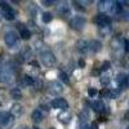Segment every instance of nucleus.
<instances>
[{
	"label": "nucleus",
	"instance_id": "nucleus-25",
	"mask_svg": "<svg viewBox=\"0 0 129 129\" xmlns=\"http://www.w3.org/2000/svg\"><path fill=\"white\" fill-rule=\"evenodd\" d=\"M110 66H111L110 62H109V61H105V62L102 63V66H101V70H100V71H107V70L110 69Z\"/></svg>",
	"mask_w": 129,
	"mask_h": 129
},
{
	"label": "nucleus",
	"instance_id": "nucleus-12",
	"mask_svg": "<svg viewBox=\"0 0 129 129\" xmlns=\"http://www.w3.org/2000/svg\"><path fill=\"white\" fill-rule=\"evenodd\" d=\"M76 49L80 52V53H85L88 49H89V43L87 40H79L76 43Z\"/></svg>",
	"mask_w": 129,
	"mask_h": 129
},
{
	"label": "nucleus",
	"instance_id": "nucleus-6",
	"mask_svg": "<svg viewBox=\"0 0 129 129\" xmlns=\"http://www.w3.org/2000/svg\"><path fill=\"white\" fill-rule=\"evenodd\" d=\"M94 22L98 25L100 27L110 26V23H111V18L107 16V14H105V13H100V14H97V16H95Z\"/></svg>",
	"mask_w": 129,
	"mask_h": 129
},
{
	"label": "nucleus",
	"instance_id": "nucleus-4",
	"mask_svg": "<svg viewBox=\"0 0 129 129\" xmlns=\"http://www.w3.org/2000/svg\"><path fill=\"white\" fill-rule=\"evenodd\" d=\"M13 120L14 117L12 116L10 112H7V111H0V126L3 128H8L13 124Z\"/></svg>",
	"mask_w": 129,
	"mask_h": 129
},
{
	"label": "nucleus",
	"instance_id": "nucleus-19",
	"mask_svg": "<svg viewBox=\"0 0 129 129\" xmlns=\"http://www.w3.org/2000/svg\"><path fill=\"white\" fill-rule=\"evenodd\" d=\"M10 97L13 100H19V98H22V92H21L19 88H13L10 90Z\"/></svg>",
	"mask_w": 129,
	"mask_h": 129
},
{
	"label": "nucleus",
	"instance_id": "nucleus-22",
	"mask_svg": "<svg viewBox=\"0 0 129 129\" xmlns=\"http://www.w3.org/2000/svg\"><path fill=\"white\" fill-rule=\"evenodd\" d=\"M111 3H112V2H100V3H98V4H100L98 7H100V9H101V10L111 9V5H110Z\"/></svg>",
	"mask_w": 129,
	"mask_h": 129
},
{
	"label": "nucleus",
	"instance_id": "nucleus-29",
	"mask_svg": "<svg viewBox=\"0 0 129 129\" xmlns=\"http://www.w3.org/2000/svg\"><path fill=\"white\" fill-rule=\"evenodd\" d=\"M30 64L31 66H35V67H39V63L36 61H30Z\"/></svg>",
	"mask_w": 129,
	"mask_h": 129
},
{
	"label": "nucleus",
	"instance_id": "nucleus-11",
	"mask_svg": "<svg viewBox=\"0 0 129 129\" xmlns=\"http://www.w3.org/2000/svg\"><path fill=\"white\" fill-rule=\"evenodd\" d=\"M19 26V36L23 40H28L31 38V31L28 28H26L23 25H18Z\"/></svg>",
	"mask_w": 129,
	"mask_h": 129
},
{
	"label": "nucleus",
	"instance_id": "nucleus-9",
	"mask_svg": "<svg viewBox=\"0 0 129 129\" xmlns=\"http://www.w3.org/2000/svg\"><path fill=\"white\" fill-rule=\"evenodd\" d=\"M10 78H12V75H10V72L3 66L0 67V83H8L10 80Z\"/></svg>",
	"mask_w": 129,
	"mask_h": 129
},
{
	"label": "nucleus",
	"instance_id": "nucleus-13",
	"mask_svg": "<svg viewBox=\"0 0 129 129\" xmlns=\"http://www.w3.org/2000/svg\"><path fill=\"white\" fill-rule=\"evenodd\" d=\"M22 112H23V107L21 106L19 103H14V105L12 106V110H10V114H12V116L19 117L21 115H22Z\"/></svg>",
	"mask_w": 129,
	"mask_h": 129
},
{
	"label": "nucleus",
	"instance_id": "nucleus-3",
	"mask_svg": "<svg viewBox=\"0 0 129 129\" xmlns=\"http://www.w3.org/2000/svg\"><path fill=\"white\" fill-rule=\"evenodd\" d=\"M0 8H2V14L5 19L8 21H13L16 18V12L14 9H12V7L8 5V3L5 2H0Z\"/></svg>",
	"mask_w": 129,
	"mask_h": 129
},
{
	"label": "nucleus",
	"instance_id": "nucleus-35",
	"mask_svg": "<svg viewBox=\"0 0 129 129\" xmlns=\"http://www.w3.org/2000/svg\"><path fill=\"white\" fill-rule=\"evenodd\" d=\"M125 117H126V120H129V114H126V115H125Z\"/></svg>",
	"mask_w": 129,
	"mask_h": 129
},
{
	"label": "nucleus",
	"instance_id": "nucleus-37",
	"mask_svg": "<svg viewBox=\"0 0 129 129\" xmlns=\"http://www.w3.org/2000/svg\"><path fill=\"white\" fill-rule=\"evenodd\" d=\"M126 129H129V126H128V128H126Z\"/></svg>",
	"mask_w": 129,
	"mask_h": 129
},
{
	"label": "nucleus",
	"instance_id": "nucleus-17",
	"mask_svg": "<svg viewBox=\"0 0 129 129\" xmlns=\"http://www.w3.org/2000/svg\"><path fill=\"white\" fill-rule=\"evenodd\" d=\"M89 49H90L92 52H94V53L100 52V50L102 49V43L98 41V40H93L90 44H89Z\"/></svg>",
	"mask_w": 129,
	"mask_h": 129
},
{
	"label": "nucleus",
	"instance_id": "nucleus-32",
	"mask_svg": "<svg viewBox=\"0 0 129 129\" xmlns=\"http://www.w3.org/2000/svg\"><path fill=\"white\" fill-rule=\"evenodd\" d=\"M4 103V101H3V95H0V106H2Z\"/></svg>",
	"mask_w": 129,
	"mask_h": 129
},
{
	"label": "nucleus",
	"instance_id": "nucleus-38",
	"mask_svg": "<svg viewBox=\"0 0 129 129\" xmlns=\"http://www.w3.org/2000/svg\"><path fill=\"white\" fill-rule=\"evenodd\" d=\"M52 129H54V128H52Z\"/></svg>",
	"mask_w": 129,
	"mask_h": 129
},
{
	"label": "nucleus",
	"instance_id": "nucleus-33",
	"mask_svg": "<svg viewBox=\"0 0 129 129\" xmlns=\"http://www.w3.org/2000/svg\"><path fill=\"white\" fill-rule=\"evenodd\" d=\"M81 129H89V126H88V125H84V126H83Z\"/></svg>",
	"mask_w": 129,
	"mask_h": 129
},
{
	"label": "nucleus",
	"instance_id": "nucleus-8",
	"mask_svg": "<svg viewBox=\"0 0 129 129\" xmlns=\"http://www.w3.org/2000/svg\"><path fill=\"white\" fill-rule=\"evenodd\" d=\"M48 90L50 94L53 95H57V94H61L63 92V85L58 81H50L49 85H48Z\"/></svg>",
	"mask_w": 129,
	"mask_h": 129
},
{
	"label": "nucleus",
	"instance_id": "nucleus-16",
	"mask_svg": "<svg viewBox=\"0 0 129 129\" xmlns=\"http://www.w3.org/2000/svg\"><path fill=\"white\" fill-rule=\"evenodd\" d=\"M116 84L119 85V87H126L128 85V78L124 74H119L116 76Z\"/></svg>",
	"mask_w": 129,
	"mask_h": 129
},
{
	"label": "nucleus",
	"instance_id": "nucleus-2",
	"mask_svg": "<svg viewBox=\"0 0 129 129\" xmlns=\"http://www.w3.org/2000/svg\"><path fill=\"white\" fill-rule=\"evenodd\" d=\"M40 59L43 62V64L47 67H50L53 66V64L56 63V56H54V53L50 52V50H44V52H41L40 53Z\"/></svg>",
	"mask_w": 129,
	"mask_h": 129
},
{
	"label": "nucleus",
	"instance_id": "nucleus-36",
	"mask_svg": "<svg viewBox=\"0 0 129 129\" xmlns=\"http://www.w3.org/2000/svg\"><path fill=\"white\" fill-rule=\"evenodd\" d=\"M2 17H3V14H2V12H0V21H2Z\"/></svg>",
	"mask_w": 129,
	"mask_h": 129
},
{
	"label": "nucleus",
	"instance_id": "nucleus-30",
	"mask_svg": "<svg viewBox=\"0 0 129 129\" xmlns=\"http://www.w3.org/2000/svg\"><path fill=\"white\" fill-rule=\"evenodd\" d=\"M79 66H80V67H84V66H85V61H84V59H80V61H79Z\"/></svg>",
	"mask_w": 129,
	"mask_h": 129
},
{
	"label": "nucleus",
	"instance_id": "nucleus-15",
	"mask_svg": "<svg viewBox=\"0 0 129 129\" xmlns=\"http://www.w3.org/2000/svg\"><path fill=\"white\" fill-rule=\"evenodd\" d=\"M31 119H32V121L36 123V124L41 123V121H43V114H41V111H40V110L32 111V114H31Z\"/></svg>",
	"mask_w": 129,
	"mask_h": 129
},
{
	"label": "nucleus",
	"instance_id": "nucleus-34",
	"mask_svg": "<svg viewBox=\"0 0 129 129\" xmlns=\"http://www.w3.org/2000/svg\"><path fill=\"white\" fill-rule=\"evenodd\" d=\"M19 129H30V128H27V126H21Z\"/></svg>",
	"mask_w": 129,
	"mask_h": 129
},
{
	"label": "nucleus",
	"instance_id": "nucleus-26",
	"mask_svg": "<svg viewBox=\"0 0 129 129\" xmlns=\"http://www.w3.org/2000/svg\"><path fill=\"white\" fill-rule=\"evenodd\" d=\"M117 94H119V90H109L107 97H109V98H116Z\"/></svg>",
	"mask_w": 129,
	"mask_h": 129
},
{
	"label": "nucleus",
	"instance_id": "nucleus-5",
	"mask_svg": "<svg viewBox=\"0 0 129 129\" xmlns=\"http://www.w3.org/2000/svg\"><path fill=\"white\" fill-rule=\"evenodd\" d=\"M85 23H87V19H85L84 17L81 16H76V17H74L71 19V22H70V26L74 28V30H83Z\"/></svg>",
	"mask_w": 129,
	"mask_h": 129
},
{
	"label": "nucleus",
	"instance_id": "nucleus-27",
	"mask_svg": "<svg viewBox=\"0 0 129 129\" xmlns=\"http://www.w3.org/2000/svg\"><path fill=\"white\" fill-rule=\"evenodd\" d=\"M97 93H98V90H97L95 88H89V89H88V94H89V97H95Z\"/></svg>",
	"mask_w": 129,
	"mask_h": 129
},
{
	"label": "nucleus",
	"instance_id": "nucleus-28",
	"mask_svg": "<svg viewBox=\"0 0 129 129\" xmlns=\"http://www.w3.org/2000/svg\"><path fill=\"white\" fill-rule=\"evenodd\" d=\"M41 4L44 5V7H50V5L54 4V2H53V0H43Z\"/></svg>",
	"mask_w": 129,
	"mask_h": 129
},
{
	"label": "nucleus",
	"instance_id": "nucleus-23",
	"mask_svg": "<svg viewBox=\"0 0 129 129\" xmlns=\"http://www.w3.org/2000/svg\"><path fill=\"white\" fill-rule=\"evenodd\" d=\"M110 76H109V75H103V76L101 78V84L102 85H109L110 84Z\"/></svg>",
	"mask_w": 129,
	"mask_h": 129
},
{
	"label": "nucleus",
	"instance_id": "nucleus-31",
	"mask_svg": "<svg viewBox=\"0 0 129 129\" xmlns=\"http://www.w3.org/2000/svg\"><path fill=\"white\" fill-rule=\"evenodd\" d=\"M89 129H98V126H97V124H95V123H93V124L90 125V128H89Z\"/></svg>",
	"mask_w": 129,
	"mask_h": 129
},
{
	"label": "nucleus",
	"instance_id": "nucleus-18",
	"mask_svg": "<svg viewBox=\"0 0 129 129\" xmlns=\"http://www.w3.org/2000/svg\"><path fill=\"white\" fill-rule=\"evenodd\" d=\"M92 107L94 109V111H97V112H102V111H105V109H106L102 101H94V102L92 103Z\"/></svg>",
	"mask_w": 129,
	"mask_h": 129
},
{
	"label": "nucleus",
	"instance_id": "nucleus-7",
	"mask_svg": "<svg viewBox=\"0 0 129 129\" xmlns=\"http://www.w3.org/2000/svg\"><path fill=\"white\" fill-rule=\"evenodd\" d=\"M50 106L53 109H58V110H63V111H66L69 109V103L64 98H54L52 101Z\"/></svg>",
	"mask_w": 129,
	"mask_h": 129
},
{
	"label": "nucleus",
	"instance_id": "nucleus-10",
	"mask_svg": "<svg viewBox=\"0 0 129 129\" xmlns=\"http://www.w3.org/2000/svg\"><path fill=\"white\" fill-rule=\"evenodd\" d=\"M58 13L62 16V17H67L71 14V10H70V7L66 4V3H62L61 5H58Z\"/></svg>",
	"mask_w": 129,
	"mask_h": 129
},
{
	"label": "nucleus",
	"instance_id": "nucleus-21",
	"mask_svg": "<svg viewBox=\"0 0 129 129\" xmlns=\"http://www.w3.org/2000/svg\"><path fill=\"white\" fill-rule=\"evenodd\" d=\"M52 19H53L52 13H49V12H44V13H43V16H41V21H43L44 23H49Z\"/></svg>",
	"mask_w": 129,
	"mask_h": 129
},
{
	"label": "nucleus",
	"instance_id": "nucleus-14",
	"mask_svg": "<svg viewBox=\"0 0 129 129\" xmlns=\"http://www.w3.org/2000/svg\"><path fill=\"white\" fill-rule=\"evenodd\" d=\"M31 56H32V50L28 47H25L22 50H21V53H19V57H21V61H22V62L28 59Z\"/></svg>",
	"mask_w": 129,
	"mask_h": 129
},
{
	"label": "nucleus",
	"instance_id": "nucleus-24",
	"mask_svg": "<svg viewBox=\"0 0 129 129\" xmlns=\"http://www.w3.org/2000/svg\"><path fill=\"white\" fill-rule=\"evenodd\" d=\"M59 79H61L64 84H69V83H70V79H69V76H67V74H64V72H61V74H59Z\"/></svg>",
	"mask_w": 129,
	"mask_h": 129
},
{
	"label": "nucleus",
	"instance_id": "nucleus-1",
	"mask_svg": "<svg viewBox=\"0 0 129 129\" xmlns=\"http://www.w3.org/2000/svg\"><path fill=\"white\" fill-rule=\"evenodd\" d=\"M4 40H5V44L10 49H17L19 47V36L17 35L16 31H8L4 36Z\"/></svg>",
	"mask_w": 129,
	"mask_h": 129
},
{
	"label": "nucleus",
	"instance_id": "nucleus-20",
	"mask_svg": "<svg viewBox=\"0 0 129 129\" xmlns=\"http://www.w3.org/2000/svg\"><path fill=\"white\" fill-rule=\"evenodd\" d=\"M58 119H59V121H61V123H63V124H67V123L70 121V115H69L66 111H64L63 114H59Z\"/></svg>",
	"mask_w": 129,
	"mask_h": 129
}]
</instances>
